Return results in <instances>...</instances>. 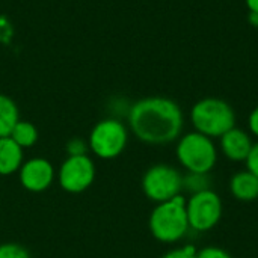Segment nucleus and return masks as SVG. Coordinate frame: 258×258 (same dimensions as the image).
Instances as JSON below:
<instances>
[{"label": "nucleus", "mask_w": 258, "mask_h": 258, "mask_svg": "<svg viewBox=\"0 0 258 258\" xmlns=\"http://www.w3.org/2000/svg\"><path fill=\"white\" fill-rule=\"evenodd\" d=\"M128 132L125 125L113 118L98 121L89 135V148L91 151L104 160L118 157L127 147Z\"/></svg>", "instance_id": "nucleus-5"}, {"label": "nucleus", "mask_w": 258, "mask_h": 258, "mask_svg": "<svg viewBox=\"0 0 258 258\" xmlns=\"http://www.w3.org/2000/svg\"><path fill=\"white\" fill-rule=\"evenodd\" d=\"M197 252L198 249L194 245H187V246L177 248V249L166 252L162 258H197Z\"/></svg>", "instance_id": "nucleus-16"}, {"label": "nucleus", "mask_w": 258, "mask_h": 258, "mask_svg": "<svg viewBox=\"0 0 258 258\" xmlns=\"http://www.w3.org/2000/svg\"><path fill=\"white\" fill-rule=\"evenodd\" d=\"M128 125L141 142L165 145L180 138L184 125V115L174 100L153 95L138 100L130 107Z\"/></svg>", "instance_id": "nucleus-1"}, {"label": "nucleus", "mask_w": 258, "mask_h": 258, "mask_svg": "<svg viewBox=\"0 0 258 258\" xmlns=\"http://www.w3.org/2000/svg\"><path fill=\"white\" fill-rule=\"evenodd\" d=\"M57 178L65 192L82 194L95 180V165L86 154L68 156L59 169Z\"/></svg>", "instance_id": "nucleus-8"}, {"label": "nucleus", "mask_w": 258, "mask_h": 258, "mask_svg": "<svg viewBox=\"0 0 258 258\" xmlns=\"http://www.w3.org/2000/svg\"><path fill=\"white\" fill-rule=\"evenodd\" d=\"M197 258H233L227 251L218 246H207L197 252Z\"/></svg>", "instance_id": "nucleus-17"}, {"label": "nucleus", "mask_w": 258, "mask_h": 258, "mask_svg": "<svg viewBox=\"0 0 258 258\" xmlns=\"http://www.w3.org/2000/svg\"><path fill=\"white\" fill-rule=\"evenodd\" d=\"M175 154L181 166L190 174L207 175L218 162V150L213 139L198 132H190L178 138Z\"/></svg>", "instance_id": "nucleus-4"}, {"label": "nucleus", "mask_w": 258, "mask_h": 258, "mask_svg": "<svg viewBox=\"0 0 258 258\" xmlns=\"http://www.w3.org/2000/svg\"><path fill=\"white\" fill-rule=\"evenodd\" d=\"M190 230L186 212V198L178 195L154 207L150 216V231L162 243H175Z\"/></svg>", "instance_id": "nucleus-2"}, {"label": "nucleus", "mask_w": 258, "mask_h": 258, "mask_svg": "<svg viewBox=\"0 0 258 258\" xmlns=\"http://www.w3.org/2000/svg\"><path fill=\"white\" fill-rule=\"evenodd\" d=\"M245 163H246V169L258 178V142L252 145Z\"/></svg>", "instance_id": "nucleus-18"}, {"label": "nucleus", "mask_w": 258, "mask_h": 258, "mask_svg": "<svg viewBox=\"0 0 258 258\" xmlns=\"http://www.w3.org/2000/svg\"><path fill=\"white\" fill-rule=\"evenodd\" d=\"M184 178L169 165H154L142 177V190L145 197L157 204L181 195Z\"/></svg>", "instance_id": "nucleus-6"}, {"label": "nucleus", "mask_w": 258, "mask_h": 258, "mask_svg": "<svg viewBox=\"0 0 258 258\" xmlns=\"http://www.w3.org/2000/svg\"><path fill=\"white\" fill-rule=\"evenodd\" d=\"M248 21L251 26L258 27V12H248Z\"/></svg>", "instance_id": "nucleus-20"}, {"label": "nucleus", "mask_w": 258, "mask_h": 258, "mask_svg": "<svg viewBox=\"0 0 258 258\" xmlns=\"http://www.w3.org/2000/svg\"><path fill=\"white\" fill-rule=\"evenodd\" d=\"M186 212L189 227L204 233L219 224L222 218V200L215 190L204 189L192 194V197L186 200Z\"/></svg>", "instance_id": "nucleus-7"}, {"label": "nucleus", "mask_w": 258, "mask_h": 258, "mask_svg": "<svg viewBox=\"0 0 258 258\" xmlns=\"http://www.w3.org/2000/svg\"><path fill=\"white\" fill-rule=\"evenodd\" d=\"M9 138L18 147H21L23 150L24 148H30V147H33L38 142V128H36V125L33 122L20 119L15 124L14 130L11 132Z\"/></svg>", "instance_id": "nucleus-14"}, {"label": "nucleus", "mask_w": 258, "mask_h": 258, "mask_svg": "<svg viewBox=\"0 0 258 258\" xmlns=\"http://www.w3.org/2000/svg\"><path fill=\"white\" fill-rule=\"evenodd\" d=\"M249 12H258V0H245Z\"/></svg>", "instance_id": "nucleus-21"}, {"label": "nucleus", "mask_w": 258, "mask_h": 258, "mask_svg": "<svg viewBox=\"0 0 258 258\" xmlns=\"http://www.w3.org/2000/svg\"><path fill=\"white\" fill-rule=\"evenodd\" d=\"M18 121L20 112L17 103L11 97L0 94V138H8Z\"/></svg>", "instance_id": "nucleus-13"}, {"label": "nucleus", "mask_w": 258, "mask_h": 258, "mask_svg": "<svg viewBox=\"0 0 258 258\" xmlns=\"http://www.w3.org/2000/svg\"><path fill=\"white\" fill-rule=\"evenodd\" d=\"M21 186L33 194L47 190L54 180V168L44 157H33L23 162L18 171Z\"/></svg>", "instance_id": "nucleus-9"}, {"label": "nucleus", "mask_w": 258, "mask_h": 258, "mask_svg": "<svg viewBox=\"0 0 258 258\" xmlns=\"http://www.w3.org/2000/svg\"><path fill=\"white\" fill-rule=\"evenodd\" d=\"M219 139L224 156L233 162H245L254 145L251 136L239 127H233Z\"/></svg>", "instance_id": "nucleus-10"}, {"label": "nucleus", "mask_w": 258, "mask_h": 258, "mask_svg": "<svg viewBox=\"0 0 258 258\" xmlns=\"http://www.w3.org/2000/svg\"><path fill=\"white\" fill-rule=\"evenodd\" d=\"M23 165V148L9 136L0 138V175H11Z\"/></svg>", "instance_id": "nucleus-12"}, {"label": "nucleus", "mask_w": 258, "mask_h": 258, "mask_svg": "<svg viewBox=\"0 0 258 258\" xmlns=\"http://www.w3.org/2000/svg\"><path fill=\"white\" fill-rule=\"evenodd\" d=\"M248 125H249V130L254 136L258 138V106L251 112L249 115V119H248Z\"/></svg>", "instance_id": "nucleus-19"}, {"label": "nucleus", "mask_w": 258, "mask_h": 258, "mask_svg": "<svg viewBox=\"0 0 258 258\" xmlns=\"http://www.w3.org/2000/svg\"><path fill=\"white\" fill-rule=\"evenodd\" d=\"M0 258H30L27 249L18 243H2Z\"/></svg>", "instance_id": "nucleus-15"}, {"label": "nucleus", "mask_w": 258, "mask_h": 258, "mask_svg": "<svg viewBox=\"0 0 258 258\" xmlns=\"http://www.w3.org/2000/svg\"><path fill=\"white\" fill-rule=\"evenodd\" d=\"M190 122L195 132L210 139L221 138L228 130L236 127V112L225 100L207 97L192 106Z\"/></svg>", "instance_id": "nucleus-3"}, {"label": "nucleus", "mask_w": 258, "mask_h": 258, "mask_svg": "<svg viewBox=\"0 0 258 258\" xmlns=\"http://www.w3.org/2000/svg\"><path fill=\"white\" fill-rule=\"evenodd\" d=\"M231 195L243 203H252L258 200V178L246 171H239L230 180Z\"/></svg>", "instance_id": "nucleus-11"}]
</instances>
